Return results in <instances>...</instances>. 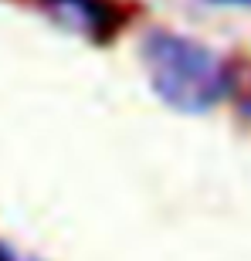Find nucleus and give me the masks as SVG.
Masks as SVG:
<instances>
[{
    "mask_svg": "<svg viewBox=\"0 0 251 261\" xmlns=\"http://www.w3.org/2000/svg\"><path fill=\"white\" fill-rule=\"evenodd\" d=\"M0 261H41V258L20 251V248H14V244H7V241H0Z\"/></svg>",
    "mask_w": 251,
    "mask_h": 261,
    "instance_id": "obj_4",
    "label": "nucleus"
},
{
    "mask_svg": "<svg viewBox=\"0 0 251 261\" xmlns=\"http://www.w3.org/2000/svg\"><path fill=\"white\" fill-rule=\"evenodd\" d=\"M58 28L92 44H109L129 24V7L122 0H34Z\"/></svg>",
    "mask_w": 251,
    "mask_h": 261,
    "instance_id": "obj_2",
    "label": "nucleus"
},
{
    "mask_svg": "<svg viewBox=\"0 0 251 261\" xmlns=\"http://www.w3.org/2000/svg\"><path fill=\"white\" fill-rule=\"evenodd\" d=\"M207 7H217V10H248L251 14V0H200Z\"/></svg>",
    "mask_w": 251,
    "mask_h": 261,
    "instance_id": "obj_5",
    "label": "nucleus"
},
{
    "mask_svg": "<svg viewBox=\"0 0 251 261\" xmlns=\"http://www.w3.org/2000/svg\"><path fill=\"white\" fill-rule=\"evenodd\" d=\"M136 51L156 98L180 116H207L224 102H234L241 85L244 68L231 55L166 24L146 28Z\"/></svg>",
    "mask_w": 251,
    "mask_h": 261,
    "instance_id": "obj_1",
    "label": "nucleus"
},
{
    "mask_svg": "<svg viewBox=\"0 0 251 261\" xmlns=\"http://www.w3.org/2000/svg\"><path fill=\"white\" fill-rule=\"evenodd\" d=\"M231 106H234V112H238V116L251 126V68H244V71H241V85H238V92H234Z\"/></svg>",
    "mask_w": 251,
    "mask_h": 261,
    "instance_id": "obj_3",
    "label": "nucleus"
}]
</instances>
